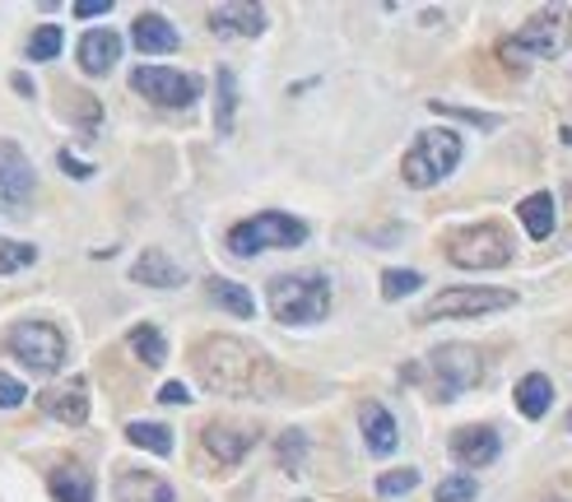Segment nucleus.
<instances>
[{"mask_svg":"<svg viewBox=\"0 0 572 502\" xmlns=\"http://www.w3.org/2000/svg\"><path fill=\"white\" fill-rule=\"evenodd\" d=\"M108 10H112V0H80V6H75V19H98Z\"/></svg>","mask_w":572,"mask_h":502,"instance_id":"nucleus-39","label":"nucleus"},{"mask_svg":"<svg viewBox=\"0 0 572 502\" xmlns=\"http://www.w3.org/2000/svg\"><path fill=\"white\" fill-rule=\"evenodd\" d=\"M456 164H461V136L456 130H420L410 154L401 158V177H405V187L428 191L442 177H452Z\"/></svg>","mask_w":572,"mask_h":502,"instance_id":"nucleus-4","label":"nucleus"},{"mask_svg":"<svg viewBox=\"0 0 572 502\" xmlns=\"http://www.w3.org/2000/svg\"><path fill=\"white\" fill-rule=\"evenodd\" d=\"M191 367L205 391H219V395H256V401H270L279 391V377L270 358H262L252 345L233 335H205L200 345L191 350Z\"/></svg>","mask_w":572,"mask_h":502,"instance_id":"nucleus-1","label":"nucleus"},{"mask_svg":"<svg viewBox=\"0 0 572 502\" xmlns=\"http://www.w3.org/2000/svg\"><path fill=\"white\" fill-rule=\"evenodd\" d=\"M568 433H572V414H568Z\"/></svg>","mask_w":572,"mask_h":502,"instance_id":"nucleus-42","label":"nucleus"},{"mask_svg":"<svg viewBox=\"0 0 572 502\" xmlns=\"http://www.w3.org/2000/svg\"><path fill=\"white\" fill-rule=\"evenodd\" d=\"M38 191V177H33V164L14 140H0V209L10 219H23L29 215V200Z\"/></svg>","mask_w":572,"mask_h":502,"instance_id":"nucleus-11","label":"nucleus"},{"mask_svg":"<svg viewBox=\"0 0 572 502\" xmlns=\"http://www.w3.org/2000/svg\"><path fill=\"white\" fill-rule=\"evenodd\" d=\"M61 47H66V33L57 29V23H42V29L29 38V61H51Z\"/></svg>","mask_w":572,"mask_h":502,"instance_id":"nucleus-30","label":"nucleus"},{"mask_svg":"<svg viewBox=\"0 0 572 502\" xmlns=\"http://www.w3.org/2000/svg\"><path fill=\"white\" fill-rule=\"evenodd\" d=\"M210 298H215V307H224L233 316H256V298L233 279H210Z\"/></svg>","mask_w":572,"mask_h":502,"instance_id":"nucleus-26","label":"nucleus"},{"mask_svg":"<svg viewBox=\"0 0 572 502\" xmlns=\"http://www.w3.org/2000/svg\"><path fill=\"white\" fill-rule=\"evenodd\" d=\"M499 452H503V442H499V433H493L489 424L461 429V433L452 437V456H456L465 470H480V465H489V461H499Z\"/></svg>","mask_w":572,"mask_h":502,"instance_id":"nucleus-16","label":"nucleus"},{"mask_svg":"<svg viewBox=\"0 0 572 502\" xmlns=\"http://www.w3.org/2000/svg\"><path fill=\"white\" fill-rule=\"evenodd\" d=\"M358 429H363V442H368V452H373V456H392L396 446H401L396 419L386 414L377 401H363V410H358Z\"/></svg>","mask_w":572,"mask_h":502,"instance_id":"nucleus-17","label":"nucleus"},{"mask_svg":"<svg viewBox=\"0 0 572 502\" xmlns=\"http://www.w3.org/2000/svg\"><path fill=\"white\" fill-rule=\"evenodd\" d=\"M131 89L140 98H149L154 108H191L200 98V79L196 75H181L168 66H136L131 70Z\"/></svg>","mask_w":572,"mask_h":502,"instance_id":"nucleus-10","label":"nucleus"},{"mask_svg":"<svg viewBox=\"0 0 572 502\" xmlns=\"http://www.w3.org/2000/svg\"><path fill=\"white\" fill-rule=\"evenodd\" d=\"M307 243V224L303 219H289L279 209H266L247 224H238L228 233V252L233 256H262V252H275V247H303Z\"/></svg>","mask_w":572,"mask_h":502,"instance_id":"nucleus-6","label":"nucleus"},{"mask_svg":"<svg viewBox=\"0 0 572 502\" xmlns=\"http://www.w3.org/2000/svg\"><path fill=\"white\" fill-rule=\"evenodd\" d=\"M131 38H136V47L145 51V57H168V51H177V29L164 14H140L131 23Z\"/></svg>","mask_w":572,"mask_h":502,"instance_id":"nucleus-21","label":"nucleus"},{"mask_svg":"<svg viewBox=\"0 0 572 502\" xmlns=\"http://www.w3.org/2000/svg\"><path fill=\"white\" fill-rule=\"evenodd\" d=\"M554 196L550 191H535V196H526L522 205H516V219L526 224V233L535 237V243H544V237H550L554 228H559V215H554Z\"/></svg>","mask_w":572,"mask_h":502,"instance_id":"nucleus-22","label":"nucleus"},{"mask_svg":"<svg viewBox=\"0 0 572 502\" xmlns=\"http://www.w3.org/2000/svg\"><path fill=\"white\" fill-rule=\"evenodd\" d=\"M10 85H14V93H23V98H33V79H29V75H23V70H19L14 79H10Z\"/></svg>","mask_w":572,"mask_h":502,"instance_id":"nucleus-40","label":"nucleus"},{"mask_svg":"<svg viewBox=\"0 0 572 502\" xmlns=\"http://www.w3.org/2000/svg\"><path fill=\"white\" fill-rule=\"evenodd\" d=\"M270 312H275V322L284 326H312V322H326V312H331V284L326 275H275L270 279Z\"/></svg>","mask_w":572,"mask_h":502,"instance_id":"nucleus-3","label":"nucleus"},{"mask_svg":"<svg viewBox=\"0 0 572 502\" xmlns=\"http://www.w3.org/2000/svg\"><path fill=\"white\" fill-rule=\"evenodd\" d=\"M6 350L38 377H51L66 363V335L51 322H14L6 331Z\"/></svg>","mask_w":572,"mask_h":502,"instance_id":"nucleus-7","label":"nucleus"},{"mask_svg":"<svg viewBox=\"0 0 572 502\" xmlns=\"http://www.w3.org/2000/svg\"><path fill=\"white\" fill-rule=\"evenodd\" d=\"M57 164H61V168H66L75 181H89V177H93V168H89V164H80V158H75L70 149H61V154H57Z\"/></svg>","mask_w":572,"mask_h":502,"instance_id":"nucleus-37","label":"nucleus"},{"mask_svg":"<svg viewBox=\"0 0 572 502\" xmlns=\"http://www.w3.org/2000/svg\"><path fill=\"white\" fill-rule=\"evenodd\" d=\"M219 93H215V130L219 136H233V112H238V75L228 66H219Z\"/></svg>","mask_w":572,"mask_h":502,"instance_id":"nucleus-25","label":"nucleus"},{"mask_svg":"<svg viewBox=\"0 0 572 502\" xmlns=\"http://www.w3.org/2000/svg\"><path fill=\"white\" fill-rule=\"evenodd\" d=\"M126 437H131L140 452H154V456H168L172 452V433L164 424H149V419H136V424H126Z\"/></svg>","mask_w":572,"mask_h":502,"instance_id":"nucleus-27","label":"nucleus"},{"mask_svg":"<svg viewBox=\"0 0 572 502\" xmlns=\"http://www.w3.org/2000/svg\"><path fill=\"white\" fill-rule=\"evenodd\" d=\"M433 112H442V117H456V121H465V126H480V130H499V112H475V108H456V102H437L433 98Z\"/></svg>","mask_w":572,"mask_h":502,"instance_id":"nucleus-33","label":"nucleus"},{"mask_svg":"<svg viewBox=\"0 0 572 502\" xmlns=\"http://www.w3.org/2000/svg\"><path fill=\"white\" fill-rule=\"evenodd\" d=\"M38 410H42L47 419H57V424L80 429L85 419H89V382H85V377H70V382L47 386V391L38 395Z\"/></svg>","mask_w":572,"mask_h":502,"instance_id":"nucleus-12","label":"nucleus"},{"mask_svg":"<svg viewBox=\"0 0 572 502\" xmlns=\"http://www.w3.org/2000/svg\"><path fill=\"white\" fill-rule=\"evenodd\" d=\"M159 401L164 405H191V395H187V386H181V382H164L159 386Z\"/></svg>","mask_w":572,"mask_h":502,"instance_id":"nucleus-38","label":"nucleus"},{"mask_svg":"<svg viewBox=\"0 0 572 502\" xmlns=\"http://www.w3.org/2000/svg\"><path fill=\"white\" fill-rule=\"evenodd\" d=\"M275 452H279V465H284V470L298 474V470H303V452H307V437H303L298 429H294V433H284Z\"/></svg>","mask_w":572,"mask_h":502,"instance_id":"nucleus-35","label":"nucleus"},{"mask_svg":"<svg viewBox=\"0 0 572 502\" xmlns=\"http://www.w3.org/2000/svg\"><path fill=\"white\" fill-rule=\"evenodd\" d=\"M550 405H554V382L544 373H531V377L516 382V410H522L526 419H544Z\"/></svg>","mask_w":572,"mask_h":502,"instance_id":"nucleus-24","label":"nucleus"},{"mask_svg":"<svg viewBox=\"0 0 572 502\" xmlns=\"http://www.w3.org/2000/svg\"><path fill=\"white\" fill-rule=\"evenodd\" d=\"M112 498L117 502H177V489L159 480L154 470H117Z\"/></svg>","mask_w":572,"mask_h":502,"instance_id":"nucleus-15","label":"nucleus"},{"mask_svg":"<svg viewBox=\"0 0 572 502\" xmlns=\"http://www.w3.org/2000/svg\"><path fill=\"white\" fill-rule=\"evenodd\" d=\"M121 61V38L112 29H93L80 38V70L85 75H108Z\"/></svg>","mask_w":572,"mask_h":502,"instance_id":"nucleus-18","label":"nucleus"},{"mask_svg":"<svg viewBox=\"0 0 572 502\" xmlns=\"http://www.w3.org/2000/svg\"><path fill=\"white\" fill-rule=\"evenodd\" d=\"M480 498V484H475V474H447V480L437 484L433 502H475Z\"/></svg>","mask_w":572,"mask_h":502,"instance_id":"nucleus-29","label":"nucleus"},{"mask_svg":"<svg viewBox=\"0 0 572 502\" xmlns=\"http://www.w3.org/2000/svg\"><path fill=\"white\" fill-rule=\"evenodd\" d=\"M126 345H131V354L145 367H164L168 363V339H164V331L154 326V322H140V326L126 331Z\"/></svg>","mask_w":572,"mask_h":502,"instance_id":"nucleus-23","label":"nucleus"},{"mask_svg":"<svg viewBox=\"0 0 572 502\" xmlns=\"http://www.w3.org/2000/svg\"><path fill=\"white\" fill-rule=\"evenodd\" d=\"M414 484H420V470L414 465H401V470H386L382 480H377V493L382 498H405Z\"/></svg>","mask_w":572,"mask_h":502,"instance_id":"nucleus-34","label":"nucleus"},{"mask_svg":"<svg viewBox=\"0 0 572 502\" xmlns=\"http://www.w3.org/2000/svg\"><path fill=\"white\" fill-rule=\"evenodd\" d=\"M47 489H51L57 502H93V474L80 461H66V465L51 470Z\"/></svg>","mask_w":572,"mask_h":502,"instance_id":"nucleus-20","label":"nucleus"},{"mask_svg":"<svg viewBox=\"0 0 572 502\" xmlns=\"http://www.w3.org/2000/svg\"><path fill=\"white\" fill-rule=\"evenodd\" d=\"M433 382H437V401H461L471 386L484 382V354L475 345H437L428 354Z\"/></svg>","mask_w":572,"mask_h":502,"instance_id":"nucleus-8","label":"nucleus"},{"mask_svg":"<svg viewBox=\"0 0 572 502\" xmlns=\"http://www.w3.org/2000/svg\"><path fill=\"white\" fill-rule=\"evenodd\" d=\"M572 47V10L568 6H550L540 10L531 23H522L512 38L499 42V57L507 66H531V61H554Z\"/></svg>","mask_w":572,"mask_h":502,"instance_id":"nucleus-2","label":"nucleus"},{"mask_svg":"<svg viewBox=\"0 0 572 502\" xmlns=\"http://www.w3.org/2000/svg\"><path fill=\"white\" fill-rule=\"evenodd\" d=\"M559 136H563V145H572V126H563V130H559Z\"/></svg>","mask_w":572,"mask_h":502,"instance_id":"nucleus-41","label":"nucleus"},{"mask_svg":"<svg viewBox=\"0 0 572 502\" xmlns=\"http://www.w3.org/2000/svg\"><path fill=\"white\" fill-rule=\"evenodd\" d=\"M516 294L512 288H480V284H465V288H442L433 294L420 312V322H437V316H484V312H503L512 307Z\"/></svg>","mask_w":572,"mask_h":502,"instance_id":"nucleus-9","label":"nucleus"},{"mask_svg":"<svg viewBox=\"0 0 572 502\" xmlns=\"http://www.w3.org/2000/svg\"><path fill=\"white\" fill-rule=\"evenodd\" d=\"M256 442H262V433H256V429H233V424H205V429H200V446H205V452H210L219 465H238Z\"/></svg>","mask_w":572,"mask_h":502,"instance_id":"nucleus-14","label":"nucleus"},{"mask_svg":"<svg viewBox=\"0 0 572 502\" xmlns=\"http://www.w3.org/2000/svg\"><path fill=\"white\" fill-rule=\"evenodd\" d=\"M33 260H38V247L0 237V275H14V270H23V266H33Z\"/></svg>","mask_w":572,"mask_h":502,"instance_id":"nucleus-31","label":"nucleus"},{"mask_svg":"<svg viewBox=\"0 0 572 502\" xmlns=\"http://www.w3.org/2000/svg\"><path fill=\"white\" fill-rule=\"evenodd\" d=\"M447 260L456 270H503L512 260V237L503 224H471L447 237Z\"/></svg>","mask_w":572,"mask_h":502,"instance_id":"nucleus-5","label":"nucleus"},{"mask_svg":"<svg viewBox=\"0 0 572 502\" xmlns=\"http://www.w3.org/2000/svg\"><path fill=\"white\" fill-rule=\"evenodd\" d=\"M420 284H424V275H420V270H386V275H382V298H386V303L410 298Z\"/></svg>","mask_w":572,"mask_h":502,"instance_id":"nucleus-32","label":"nucleus"},{"mask_svg":"<svg viewBox=\"0 0 572 502\" xmlns=\"http://www.w3.org/2000/svg\"><path fill=\"white\" fill-rule=\"evenodd\" d=\"M61 98H66V112L80 121V130L85 136H93L98 130V121H102V108H98V98L93 93H85V89H61Z\"/></svg>","mask_w":572,"mask_h":502,"instance_id":"nucleus-28","label":"nucleus"},{"mask_svg":"<svg viewBox=\"0 0 572 502\" xmlns=\"http://www.w3.org/2000/svg\"><path fill=\"white\" fill-rule=\"evenodd\" d=\"M205 23H210L215 38H262L266 33V10L247 6V0H228V6H215Z\"/></svg>","mask_w":572,"mask_h":502,"instance_id":"nucleus-13","label":"nucleus"},{"mask_svg":"<svg viewBox=\"0 0 572 502\" xmlns=\"http://www.w3.org/2000/svg\"><path fill=\"white\" fill-rule=\"evenodd\" d=\"M23 395H29V391H23L14 377L0 373V410H14V405H23Z\"/></svg>","mask_w":572,"mask_h":502,"instance_id":"nucleus-36","label":"nucleus"},{"mask_svg":"<svg viewBox=\"0 0 572 502\" xmlns=\"http://www.w3.org/2000/svg\"><path fill=\"white\" fill-rule=\"evenodd\" d=\"M131 279L136 284H149V288H177L187 275H181V266H177L164 247H149V252H140V260L131 266Z\"/></svg>","mask_w":572,"mask_h":502,"instance_id":"nucleus-19","label":"nucleus"}]
</instances>
